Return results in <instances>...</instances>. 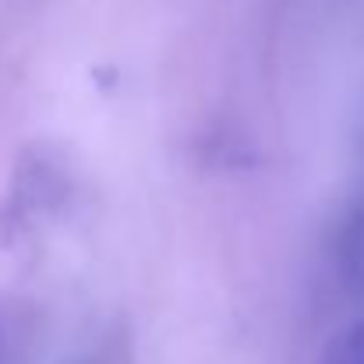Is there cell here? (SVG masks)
<instances>
[{
    "mask_svg": "<svg viewBox=\"0 0 364 364\" xmlns=\"http://www.w3.org/2000/svg\"><path fill=\"white\" fill-rule=\"evenodd\" d=\"M333 269L343 290L364 294V205H354L350 213H343L333 234Z\"/></svg>",
    "mask_w": 364,
    "mask_h": 364,
    "instance_id": "6da1fadb",
    "label": "cell"
},
{
    "mask_svg": "<svg viewBox=\"0 0 364 364\" xmlns=\"http://www.w3.org/2000/svg\"><path fill=\"white\" fill-rule=\"evenodd\" d=\"M322 364H364V315L354 318V322H347L326 343Z\"/></svg>",
    "mask_w": 364,
    "mask_h": 364,
    "instance_id": "7a4b0ae2",
    "label": "cell"
}]
</instances>
